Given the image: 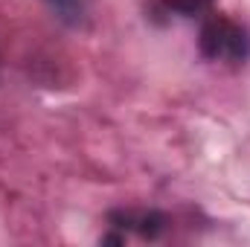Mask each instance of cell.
Listing matches in <instances>:
<instances>
[{"instance_id": "cell-1", "label": "cell", "mask_w": 250, "mask_h": 247, "mask_svg": "<svg viewBox=\"0 0 250 247\" xmlns=\"http://www.w3.org/2000/svg\"><path fill=\"white\" fill-rule=\"evenodd\" d=\"M198 47H201V56L209 62L245 64L250 56V32L233 18L209 12L201 26Z\"/></svg>"}, {"instance_id": "cell-3", "label": "cell", "mask_w": 250, "mask_h": 247, "mask_svg": "<svg viewBox=\"0 0 250 247\" xmlns=\"http://www.w3.org/2000/svg\"><path fill=\"white\" fill-rule=\"evenodd\" d=\"M160 12L166 15H178V18H201L209 15L212 0H157Z\"/></svg>"}, {"instance_id": "cell-4", "label": "cell", "mask_w": 250, "mask_h": 247, "mask_svg": "<svg viewBox=\"0 0 250 247\" xmlns=\"http://www.w3.org/2000/svg\"><path fill=\"white\" fill-rule=\"evenodd\" d=\"M47 3L59 12V18L67 21V23H79V21H82V15H84L82 0H47Z\"/></svg>"}, {"instance_id": "cell-5", "label": "cell", "mask_w": 250, "mask_h": 247, "mask_svg": "<svg viewBox=\"0 0 250 247\" xmlns=\"http://www.w3.org/2000/svg\"><path fill=\"white\" fill-rule=\"evenodd\" d=\"M125 239L123 236H105V239H102V245H123Z\"/></svg>"}, {"instance_id": "cell-2", "label": "cell", "mask_w": 250, "mask_h": 247, "mask_svg": "<svg viewBox=\"0 0 250 247\" xmlns=\"http://www.w3.org/2000/svg\"><path fill=\"white\" fill-rule=\"evenodd\" d=\"M114 227H128L134 233H140L143 239H157L166 230V215L157 209H114L111 212Z\"/></svg>"}]
</instances>
